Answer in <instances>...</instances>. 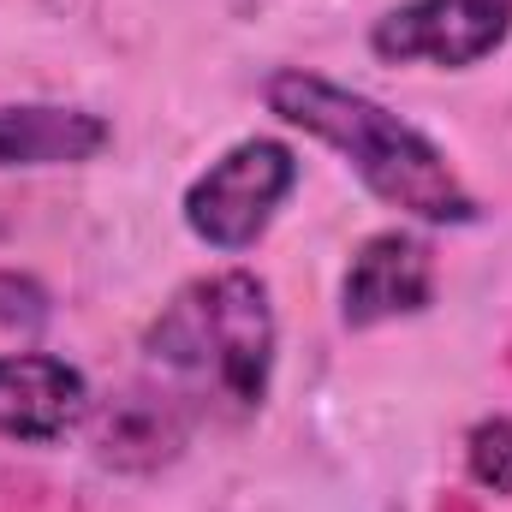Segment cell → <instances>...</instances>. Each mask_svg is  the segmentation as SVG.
Instances as JSON below:
<instances>
[{
    "mask_svg": "<svg viewBox=\"0 0 512 512\" xmlns=\"http://www.w3.org/2000/svg\"><path fill=\"white\" fill-rule=\"evenodd\" d=\"M268 114H280L286 126L310 131L316 143L340 149L346 167L382 197L387 209L423 221V227H471L477 221V197L459 185V173L447 167V155L423 137L417 126H405L399 114H387L382 102L304 72V66H280L262 84Z\"/></svg>",
    "mask_w": 512,
    "mask_h": 512,
    "instance_id": "1",
    "label": "cell"
},
{
    "mask_svg": "<svg viewBox=\"0 0 512 512\" xmlns=\"http://www.w3.org/2000/svg\"><path fill=\"white\" fill-rule=\"evenodd\" d=\"M149 364L173 382V393L197 405H227L251 417L268 399L274 376V304L251 268H227L173 292V304L143 334Z\"/></svg>",
    "mask_w": 512,
    "mask_h": 512,
    "instance_id": "2",
    "label": "cell"
},
{
    "mask_svg": "<svg viewBox=\"0 0 512 512\" xmlns=\"http://www.w3.org/2000/svg\"><path fill=\"white\" fill-rule=\"evenodd\" d=\"M292 185H298V155L286 143H274V137H245L221 161H209V173L191 179L185 227L209 251L239 256L268 233V221L292 197Z\"/></svg>",
    "mask_w": 512,
    "mask_h": 512,
    "instance_id": "3",
    "label": "cell"
},
{
    "mask_svg": "<svg viewBox=\"0 0 512 512\" xmlns=\"http://www.w3.org/2000/svg\"><path fill=\"white\" fill-rule=\"evenodd\" d=\"M512 36V0H405L370 24V48L387 66L465 72Z\"/></svg>",
    "mask_w": 512,
    "mask_h": 512,
    "instance_id": "4",
    "label": "cell"
},
{
    "mask_svg": "<svg viewBox=\"0 0 512 512\" xmlns=\"http://www.w3.org/2000/svg\"><path fill=\"white\" fill-rule=\"evenodd\" d=\"M435 304V251L411 233H376L352 251L346 286H340V316L346 328H382L399 316H417Z\"/></svg>",
    "mask_w": 512,
    "mask_h": 512,
    "instance_id": "5",
    "label": "cell"
},
{
    "mask_svg": "<svg viewBox=\"0 0 512 512\" xmlns=\"http://www.w3.org/2000/svg\"><path fill=\"white\" fill-rule=\"evenodd\" d=\"M90 417V382L66 358L48 352H6L0 358V435L48 447Z\"/></svg>",
    "mask_w": 512,
    "mask_h": 512,
    "instance_id": "6",
    "label": "cell"
},
{
    "mask_svg": "<svg viewBox=\"0 0 512 512\" xmlns=\"http://www.w3.org/2000/svg\"><path fill=\"white\" fill-rule=\"evenodd\" d=\"M191 405L173 387H126L96 423V459L114 471H161L185 453Z\"/></svg>",
    "mask_w": 512,
    "mask_h": 512,
    "instance_id": "7",
    "label": "cell"
},
{
    "mask_svg": "<svg viewBox=\"0 0 512 512\" xmlns=\"http://www.w3.org/2000/svg\"><path fill=\"white\" fill-rule=\"evenodd\" d=\"M114 143V126L90 108L18 102L0 108V167H78Z\"/></svg>",
    "mask_w": 512,
    "mask_h": 512,
    "instance_id": "8",
    "label": "cell"
},
{
    "mask_svg": "<svg viewBox=\"0 0 512 512\" xmlns=\"http://www.w3.org/2000/svg\"><path fill=\"white\" fill-rule=\"evenodd\" d=\"M465 465L489 495H512V417H489L465 435Z\"/></svg>",
    "mask_w": 512,
    "mask_h": 512,
    "instance_id": "9",
    "label": "cell"
},
{
    "mask_svg": "<svg viewBox=\"0 0 512 512\" xmlns=\"http://www.w3.org/2000/svg\"><path fill=\"white\" fill-rule=\"evenodd\" d=\"M48 316H54V304H48V292L30 274H0V328L36 334Z\"/></svg>",
    "mask_w": 512,
    "mask_h": 512,
    "instance_id": "10",
    "label": "cell"
},
{
    "mask_svg": "<svg viewBox=\"0 0 512 512\" xmlns=\"http://www.w3.org/2000/svg\"><path fill=\"white\" fill-rule=\"evenodd\" d=\"M0 512H60L54 489L24 483V477H0Z\"/></svg>",
    "mask_w": 512,
    "mask_h": 512,
    "instance_id": "11",
    "label": "cell"
},
{
    "mask_svg": "<svg viewBox=\"0 0 512 512\" xmlns=\"http://www.w3.org/2000/svg\"><path fill=\"white\" fill-rule=\"evenodd\" d=\"M435 512H483V507H477L471 495H447V501H441V507H435Z\"/></svg>",
    "mask_w": 512,
    "mask_h": 512,
    "instance_id": "12",
    "label": "cell"
}]
</instances>
